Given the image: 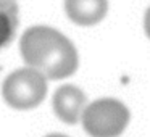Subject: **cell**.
<instances>
[{
    "label": "cell",
    "instance_id": "cell-2",
    "mask_svg": "<svg viewBox=\"0 0 150 137\" xmlns=\"http://www.w3.org/2000/svg\"><path fill=\"white\" fill-rule=\"evenodd\" d=\"M81 121L92 137H118L129 124V110L120 100L100 98L84 108Z\"/></svg>",
    "mask_w": 150,
    "mask_h": 137
},
{
    "label": "cell",
    "instance_id": "cell-1",
    "mask_svg": "<svg viewBox=\"0 0 150 137\" xmlns=\"http://www.w3.org/2000/svg\"><path fill=\"white\" fill-rule=\"evenodd\" d=\"M20 49L26 65L45 79H65L78 69L79 60L73 42L52 28L28 29L21 37Z\"/></svg>",
    "mask_w": 150,
    "mask_h": 137
},
{
    "label": "cell",
    "instance_id": "cell-7",
    "mask_svg": "<svg viewBox=\"0 0 150 137\" xmlns=\"http://www.w3.org/2000/svg\"><path fill=\"white\" fill-rule=\"evenodd\" d=\"M144 28H145V32H147V36L150 37V8L147 10V13H145V18H144Z\"/></svg>",
    "mask_w": 150,
    "mask_h": 137
},
{
    "label": "cell",
    "instance_id": "cell-4",
    "mask_svg": "<svg viewBox=\"0 0 150 137\" xmlns=\"http://www.w3.org/2000/svg\"><path fill=\"white\" fill-rule=\"evenodd\" d=\"M86 94L76 85H62L53 94V111L66 124H76L86 108Z\"/></svg>",
    "mask_w": 150,
    "mask_h": 137
},
{
    "label": "cell",
    "instance_id": "cell-8",
    "mask_svg": "<svg viewBox=\"0 0 150 137\" xmlns=\"http://www.w3.org/2000/svg\"><path fill=\"white\" fill-rule=\"evenodd\" d=\"M45 137H66V136H63V134H49Z\"/></svg>",
    "mask_w": 150,
    "mask_h": 137
},
{
    "label": "cell",
    "instance_id": "cell-6",
    "mask_svg": "<svg viewBox=\"0 0 150 137\" xmlns=\"http://www.w3.org/2000/svg\"><path fill=\"white\" fill-rule=\"evenodd\" d=\"M18 24L20 18L16 0H0V50L13 42Z\"/></svg>",
    "mask_w": 150,
    "mask_h": 137
},
{
    "label": "cell",
    "instance_id": "cell-5",
    "mask_svg": "<svg viewBox=\"0 0 150 137\" xmlns=\"http://www.w3.org/2000/svg\"><path fill=\"white\" fill-rule=\"evenodd\" d=\"M65 11L73 23L94 26L100 23L108 11L107 0H65Z\"/></svg>",
    "mask_w": 150,
    "mask_h": 137
},
{
    "label": "cell",
    "instance_id": "cell-3",
    "mask_svg": "<svg viewBox=\"0 0 150 137\" xmlns=\"http://www.w3.org/2000/svg\"><path fill=\"white\" fill-rule=\"evenodd\" d=\"M47 94V79L33 68L13 71L2 85L4 100L15 110H33Z\"/></svg>",
    "mask_w": 150,
    "mask_h": 137
}]
</instances>
